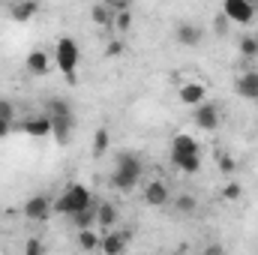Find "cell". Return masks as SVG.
<instances>
[{"label": "cell", "mask_w": 258, "mask_h": 255, "mask_svg": "<svg viewBox=\"0 0 258 255\" xmlns=\"http://www.w3.org/2000/svg\"><path fill=\"white\" fill-rule=\"evenodd\" d=\"M21 213L30 219V222H45L51 213H54V201L48 195H30L21 207Z\"/></svg>", "instance_id": "3957f363"}, {"label": "cell", "mask_w": 258, "mask_h": 255, "mask_svg": "<svg viewBox=\"0 0 258 255\" xmlns=\"http://www.w3.org/2000/svg\"><path fill=\"white\" fill-rule=\"evenodd\" d=\"M168 201H171V192H168L165 180H150L144 186V204L147 207H165Z\"/></svg>", "instance_id": "52a82bcc"}, {"label": "cell", "mask_w": 258, "mask_h": 255, "mask_svg": "<svg viewBox=\"0 0 258 255\" xmlns=\"http://www.w3.org/2000/svg\"><path fill=\"white\" fill-rule=\"evenodd\" d=\"M216 165H219L222 174H234V171H237V162H234L231 153H219V156H216Z\"/></svg>", "instance_id": "83f0119b"}, {"label": "cell", "mask_w": 258, "mask_h": 255, "mask_svg": "<svg viewBox=\"0 0 258 255\" xmlns=\"http://www.w3.org/2000/svg\"><path fill=\"white\" fill-rule=\"evenodd\" d=\"M132 240V231H105L99 240V255H123Z\"/></svg>", "instance_id": "5b68a950"}, {"label": "cell", "mask_w": 258, "mask_h": 255, "mask_svg": "<svg viewBox=\"0 0 258 255\" xmlns=\"http://www.w3.org/2000/svg\"><path fill=\"white\" fill-rule=\"evenodd\" d=\"M117 219H120V213H117V204H111V201H102V204L96 207V225H102L105 231H108V228H114V225H117Z\"/></svg>", "instance_id": "2e32d148"}, {"label": "cell", "mask_w": 258, "mask_h": 255, "mask_svg": "<svg viewBox=\"0 0 258 255\" xmlns=\"http://www.w3.org/2000/svg\"><path fill=\"white\" fill-rule=\"evenodd\" d=\"M237 48H240L243 57H258V39L255 36H243V39L237 42Z\"/></svg>", "instance_id": "4316f807"}, {"label": "cell", "mask_w": 258, "mask_h": 255, "mask_svg": "<svg viewBox=\"0 0 258 255\" xmlns=\"http://www.w3.org/2000/svg\"><path fill=\"white\" fill-rule=\"evenodd\" d=\"M21 129L30 135V138H48L51 135V117L48 114H39V117H30V120H24Z\"/></svg>", "instance_id": "7c38bea8"}, {"label": "cell", "mask_w": 258, "mask_h": 255, "mask_svg": "<svg viewBox=\"0 0 258 255\" xmlns=\"http://www.w3.org/2000/svg\"><path fill=\"white\" fill-rule=\"evenodd\" d=\"M87 207H93V192H90V186H84V183H69L60 192V198H54V213L69 216V219L75 213L87 210Z\"/></svg>", "instance_id": "6da1fadb"}, {"label": "cell", "mask_w": 258, "mask_h": 255, "mask_svg": "<svg viewBox=\"0 0 258 255\" xmlns=\"http://www.w3.org/2000/svg\"><path fill=\"white\" fill-rule=\"evenodd\" d=\"M54 60H57V69L66 78V84H75V72H78V63H81V48L72 36H60L57 45H54Z\"/></svg>", "instance_id": "7a4b0ae2"}, {"label": "cell", "mask_w": 258, "mask_h": 255, "mask_svg": "<svg viewBox=\"0 0 258 255\" xmlns=\"http://www.w3.org/2000/svg\"><path fill=\"white\" fill-rule=\"evenodd\" d=\"M48 117H75V114H72V108H69L66 99H54L48 105Z\"/></svg>", "instance_id": "484cf974"}, {"label": "cell", "mask_w": 258, "mask_h": 255, "mask_svg": "<svg viewBox=\"0 0 258 255\" xmlns=\"http://www.w3.org/2000/svg\"><path fill=\"white\" fill-rule=\"evenodd\" d=\"M201 36H204V30H201V24H192V21H180L177 27H174V39L180 42V45H198L201 42Z\"/></svg>", "instance_id": "30bf717a"}, {"label": "cell", "mask_w": 258, "mask_h": 255, "mask_svg": "<svg viewBox=\"0 0 258 255\" xmlns=\"http://www.w3.org/2000/svg\"><path fill=\"white\" fill-rule=\"evenodd\" d=\"M213 30H216V33H219V36H222V33H225V30H228V18H225V15H222V12H219V15H216V18H213Z\"/></svg>", "instance_id": "d6a6232c"}, {"label": "cell", "mask_w": 258, "mask_h": 255, "mask_svg": "<svg viewBox=\"0 0 258 255\" xmlns=\"http://www.w3.org/2000/svg\"><path fill=\"white\" fill-rule=\"evenodd\" d=\"M99 240H102V234H96L93 228L78 231V249L81 252H99Z\"/></svg>", "instance_id": "ffe728a7"}, {"label": "cell", "mask_w": 258, "mask_h": 255, "mask_svg": "<svg viewBox=\"0 0 258 255\" xmlns=\"http://www.w3.org/2000/svg\"><path fill=\"white\" fill-rule=\"evenodd\" d=\"M174 210H177V213H183V216L195 213V210H198L195 195H186V192H183V195H177V198H174Z\"/></svg>", "instance_id": "cb8c5ba5"}, {"label": "cell", "mask_w": 258, "mask_h": 255, "mask_svg": "<svg viewBox=\"0 0 258 255\" xmlns=\"http://www.w3.org/2000/svg\"><path fill=\"white\" fill-rule=\"evenodd\" d=\"M72 225H75L78 231H84V228H93V225H96V207H87V210L75 213V216H72Z\"/></svg>", "instance_id": "603a6c76"}, {"label": "cell", "mask_w": 258, "mask_h": 255, "mask_svg": "<svg viewBox=\"0 0 258 255\" xmlns=\"http://www.w3.org/2000/svg\"><path fill=\"white\" fill-rule=\"evenodd\" d=\"M12 132V123H6V120H0V138H6Z\"/></svg>", "instance_id": "e575fe53"}, {"label": "cell", "mask_w": 258, "mask_h": 255, "mask_svg": "<svg viewBox=\"0 0 258 255\" xmlns=\"http://www.w3.org/2000/svg\"><path fill=\"white\" fill-rule=\"evenodd\" d=\"M24 255H45L42 237H27V240H24Z\"/></svg>", "instance_id": "f1b7e54d"}, {"label": "cell", "mask_w": 258, "mask_h": 255, "mask_svg": "<svg viewBox=\"0 0 258 255\" xmlns=\"http://www.w3.org/2000/svg\"><path fill=\"white\" fill-rule=\"evenodd\" d=\"M72 129H75V117H51V138L63 147L72 138Z\"/></svg>", "instance_id": "4fadbf2b"}, {"label": "cell", "mask_w": 258, "mask_h": 255, "mask_svg": "<svg viewBox=\"0 0 258 255\" xmlns=\"http://www.w3.org/2000/svg\"><path fill=\"white\" fill-rule=\"evenodd\" d=\"M90 18H93V24H99V27H114V12L108 9V3H96V6L90 9Z\"/></svg>", "instance_id": "44dd1931"}, {"label": "cell", "mask_w": 258, "mask_h": 255, "mask_svg": "<svg viewBox=\"0 0 258 255\" xmlns=\"http://www.w3.org/2000/svg\"><path fill=\"white\" fill-rule=\"evenodd\" d=\"M240 195H243V186H240V183H234V180L222 186V198H225V201H237Z\"/></svg>", "instance_id": "f546056e"}, {"label": "cell", "mask_w": 258, "mask_h": 255, "mask_svg": "<svg viewBox=\"0 0 258 255\" xmlns=\"http://www.w3.org/2000/svg\"><path fill=\"white\" fill-rule=\"evenodd\" d=\"M0 120H6V123L15 120V105L9 99H3V96H0Z\"/></svg>", "instance_id": "4dcf8cb0"}, {"label": "cell", "mask_w": 258, "mask_h": 255, "mask_svg": "<svg viewBox=\"0 0 258 255\" xmlns=\"http://www.w3.org/2000/svg\"><path fill=\"white\" fill-rule=\"evenodd\" d=\"M108 144H111V132H108V126H99L96 132H93V144H90L93 159H102L105 150H108Z\"/></svg>", "instance_id": "ac0fdd59"}, {"label": "cell", "mask_w": 258, "mask_h": 255, "mask_svg": "<svg viewBox=\"0 0 258 255\" xmlns=\"http://www.w3.org/2000/svg\"><path fill=\"white\" fill-rule=\"evenodd\" d=\"M36 12H39V3H33V0H21V3L9 6V18L15 24H27L30 18H36Z\"/></svg>", "instance_id": "8fae6325"}, {"label": "cell", "mask_w": 258, "mask_h": 255, "mask_svg": "<svg viewBox=\"0 0 258 255\" xmlns=\"http://www.w3.org/2000/svg\"><path fill=\"white\" fill-rule=\"evenodd\" d=\"M177 99H180L183 105H189V108H198V105L207 102V87H204L201 81H186V84L177 87Z\"/></svg>", "instance_id": "8992f818"}, {"label": "cell", "mask_w": 258, "mask_h": 255, "mask_svg": "<svg viewBox=\"0 0 258 255\" xmlns=\"http://www.w3.org/2000/svg\"><path fill=\"white\" fill-rule=\"evenodd\" d=\"M114 168H123V171H129V174H138V177H141V171H144L141 159H138L135 153H129V150L117 153V159H114Z\"/></svg>", "instance_id": "d6986e66"}, {"label": "cell", "mask_w": 258, "mask_h": 255, "mask_svg": "<svg viewBox=\"0 0 258 255\" xmlns=\"http://www.w3.org/2000/svg\"><path fill=\"white\" fill-rule=\"evenodd\" d=\"M27 69H30L33 75H48V72H51V57H48V51L33 48V51L27 54Z\"/></svg>", "instance_id": "9a60e30c"}, {"label": "cell", "mask_w": 258, "mask_h": 255, "mask_svg": "<svg viewBox=\"0 0 258 255\" xmlns=\"http://www.w3.org/2000/svg\"><path fill=\"white\" fill-rule=\"evenodd\" d=\"M234 87H237V96H243V99H258V72H243L237 81H234Z\"/></svg>", "instance_id": "5bb4252c"}, {"label": "cell", "mask_w": 258, "mask_h": 255, "mask_svg": "<svg viewBox=\"0 0 258 255\" xmlns=\"http://www.w3.org/2000/svg\"><path fill=\"white\" fill-rule=\"evenodd\" d=\"M174 168H180L183 174H198L201 171V156H171Z\"/></svg>", "instance_id": "7402d4cb"}, {"label": "cell", "mask_w": 258, "mask_h": 255, "mask_svg": "<svg viewBox=\"0 0 258 255\" xmlns=\"http://www.w3.org/2000/svg\"><path fill=\"white\" fill-rule=\"evenodd\" d=\"M171 156H201V147L189 132H177L171 138Z\"/></svg>", "instance_id": "9c48e42d"}, {"label": "cell", "mask_w": 258, "mask_h": 255, "mask_svg": "<svg viewBox=\"0 0 258 255\" xmlns=\"http://www.w3.org/2000/svg\"><path fill=\"white\" fill-rule=\"evenodd\" d=\"M120 54H123V42L120 39H111L105 45V57H120Z\"/></svg>", "instance_id": "1f68e13d"}, {"label": "cell", "mask_w": 258, "mask_h": 255, "mask_svg": "<svg viewBox=\"0 0 258 255\" xmlns=\"http://www.w3.org/2000/svg\"><path fill=\"white\" fill-rule=\"evenodd\" d=\"M201 255H228V252H225V246H222V243H207Z\"/></svg>", "instance_id": "836d02e7"}, {"label": "cell", "mask_w": 258, "mask_h": 255, "mask_svg": "<svg viewBox=\"0 0 258 255\" xmlns=\"http://www.w3.org/2000/svg\"><path fill=\"white\" fill-rule=\"evenodd\" d=\"M255 12L258 9L249 0H225V6H222V15L228 18V24H249L255 18Z\"/></svg>", "instance_id": "277c9868"}, {"label": "cell", "mask_w": 258, "mask_h": 255, "mask_svg": "<svg viewBox=\"0 0 258 255\" xmlns=\"http://www.w3.org/2000/svg\"><path fill=\"white\" fill-rule=\"evenodd\" d=\"M195 126L204 129V132H213V129L219 126V108L213 105V102H204V105H198L192 114Z\"/></svg>", "instance_id": "ba28073f"}, {"label": "cell", "mask_w": 258, "mask_h": 255, "mask_svg": "<svg viewBox=\"0 0 258 255\" xmlns=\"http://www.w3.org/2000/svg\"><path fill=\"white\" fill-rule=\"evenodd\" d=\"M114 30H117L120 36L132 30V9H126V12H114Z\"/></svg>", "instance_id": "d4e9b609"}, {"label": "cell", "mask_w": 258, "mask_h": 255, "mask_svg": "<svg viewBox=\"0 0 258 255\" xmlns=\"http://www.w3.org/2000/svg\"><path fill=\"white\" fill-rule=\"evenodd\" d=\"M111 186L117 192H132L138 186V174H129L123 168H114V171H111Z\"/></svg>", "instance_id": "e0dca14e"}]
</instances>
